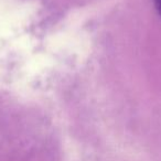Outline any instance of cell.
Instances as JSON below:
<instances>
[{"mask_svg": "<svg viewBox=\"0 0 161 161\" xmlns=\"http://www.w3.org/2000/svg\"><path fill=\"white\" fill-rule=\"evenodd\" d=\"M154 6H156L157 11H158L159 14L161 16V0H154Z\"/></svg>", "mask_w": 161, "mask_h": 161, "instance_id": "cell-1", "label": "cell"}]
</instances>
